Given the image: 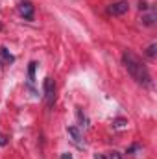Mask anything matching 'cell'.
<instances>
[{"label": "cell", "instance_id": "cell-1", "mask_svg": "<svg viewBox=\"0 0 157 159\" xmlns=\"http://www.w3.org/2000/svg\"><path fill=\"white\" fill-rule=\"evenodd\" d=\"M122 61H124V67L128 69V72L131 74V78L135 80L137 83H141V85H150V72H148V69L142 65V61L139 59V56H135L133 52H129V50H126L124 54H122Z\"/></svg>", "mask_w": 157, "mask_h": 159}, {"label": "cell", "instance_id": "cell-2", "mask_svg": "<svg viewBox=\"0 0 157 159\" xmlns=\"http://www.w3.org/2000/svg\"><path fill=\"white\" fill-rule=\"evenodd\" d=\"M44 98H46V106L50 107L54 104V98H56V83L52 78L44 80Z\"/></svg>", "mask_w": 157, "mask_h": 159}, {"label": "cell", "instance_id": "cell-3", "mask_svg": "<svg viewBox=\"0 0 157 159\" xmlns=\"http://www.w3.org/2000/svg\"><path fill=\"white\" fill-rule=\"evenodd\" d=\"M128 7H129V4L128 2H115V4H111L109 7H107V13L109 15H124L126 11H128Z\"/></svg>", "mask_w": 157, "mask_h": 159}, {"label": "cell", "instance_id": "cell-4", "mask_svg": "<svg viewBox=\"0 0 157 159\" xmlns=\"http://www.w3.org/2000/svg\"><path fill=\"white\" fill-rule=\"evenodd\" d=\"M19 11L26 20H34V4L32 2H22L19 6Z\"/></svg>", "mask_w": 157, "mask_h": 159}, {"label": "cell", "instance_id": "cell-5", "mask_svg": "<svg viewBox=\"0 0 157 159\" xmlns=\"http://www.w3.org/2000/svg\"><path fill=\"white\" fill-rule=\"evenodd\" d=\"M67 131H69V135L72 137V143L76 144V146H83V143H81V133H79V129L76 126H70V128H67Z\"/></svg>", "mask_w": 157, "mask_h": 159}, {"label": "cell", "instance_id": "cell-6", "mask_svg": "<svg viewBox=\"0 0 157 159\" xmlns=\"http://www.w3.org/2000/svg\"><path fill=\"white\" fill-rule=\"evenodd\" d=\"M0 56H2V59H4L6 63H13V61H15V57L9 54V50H7V48H4V46L0 48Z\"/></svg>", "mask_w": 157, "mask_h": 159}, {"label": "cell", "instance_id": "cell-7", "mask_svg": "<svg viewBox=\"0 0 157 159\" xmlns=\"http://www.w3.org/2000/svg\"><path fill=\"white\" fill-rule=\"evenodd\" d=\"M35 67H37V63H35V61H32V63H30V69H28L30 81H34V80H35Z\"/></svg>", "mask_w": 157, "mask_h": 159}, {"label": "cell", "instance_id": "cell-8", "mask_svg": "<svg viewBox=\"0 0 157 159\" xmlns=\"http://www.w3.org/2000/svg\"><path fill=\"white\" fill-rule=\"evenodd\" d=\"M154 19H155V15L152 13V15H148V17H142V22H144L146 26H150V24H154Z\"/></svg>", "mask_w": 157, "mask_h": 159}, {"label": "cell", "instance_id": "cell-9", "mask_svg": "<svg viewBox=\"0 0 157 159\" xmlns=\"http://www.w3.org/2000/svg\"><path fill=\"white\" fill-rule=\"evenodd\" d=\"M155 44H150V46H148V50H146V54H148V56H150V57H154V56H155Z\"/></svg>", "mask_w": 157, "mask_h": 159}, {"label": "cell", "instance_id": "cell-10", "mask_svg": "<svg viewBox=\"0 0 157 159\" xmlns=\"http://www.w3.org/2000/svg\"><path fill=\"white\" fill-rule=\"evenodd\" d=\"M7 144V137L4 133H0V146H6Z\"/></svg>", "mask_w": 157, "mask_h": 159}, {"label": "cell", "instance_id": "cell-11", "mask_svg": "<svg viewBox=\"0 0 157 159\" xmlns=\"http://www.w3.org/2000/svg\"><path fill=\"white\" fill-rule=\"evenodd\" d=\"M109 159H122V156H120L118 152H111V154H109Z\"/></svg>", "mask_w": 157, "mask_h": 159}, {"label": "cell", "instance_id": "cell-12", "mask_svg": "<svg viewBox=\"0 0 157 159\" xmlns=\"http://www.w3.org/2000/svg\"><path fill=\"white\" fill-rule=\"evenodd\" d=\"M135 150H139V144H133V146H131V148H129V150H128V154H133V152H135Z\"/></svg>", "mask_w": 157, "mask_h": 159}, {"label": "cell", "instance_id": "cell-13", "mask_svg": "<svg viewBox=\"0 0 157 159\" xmlns=\"http://www.w3.org/2000/svg\"><path fill=\"white\" fill-rule=\"evenodd\" d=\"M61 159H74L70 154H61Z\"/></svg>", "mask_w": 157, "mask_h": 159}, {"label": "cell", "instance_id": "cell-14", "mask_svg": "<svg viewBox=\"0 0 157 159\" xmlns=\"http://www.w3.org/2000/svg\"><path fill=\"white\" fill-rule=\"evenodd\" d=\"M94 159H105V157H104V156H96Z\"/></svg>", "mask_w": 157, "mask_h": 159}]
</instances>
